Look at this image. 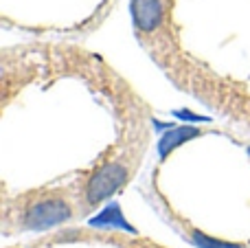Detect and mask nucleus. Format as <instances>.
I'll use <instances>...</instances> for the list:
<instances>
[{"instance_id":"f03ea898","label":"nucleus","mask_w":250,"mask_h":248,"mask_svg":"<svg viewBox=\"0 0 250 248\" xmlns=\"http://www.w3.org/2000/svg\"><path fill=\"white\" fill-rule=\"evenodd\" d=\"M134 167H136V152L132 149H125L117 156L104 161L99 167H95V171L88 176L86 185L82 187V205L90 209L108 200L112 193H117L127 185V180L134 174Z\"/></svg>"},{"instance_id":"7ed1b4c3","label":"nucleus","mask_w":250,"mask_h":248,"mask_svg":"<svg viewBox=\"0 0 250 248\" xmlns=\"http://www.w3.org/2000/svg\"><path fill=\"white\" fill-rule=\"evenodd\" d=\"M189 237L195 246L200 248H244L239 244H233V242H224V240H215V237H208L207 233L198 231V228H189Z\"/></svg>"},{"instance_id":"f257e3e1","label":"nucleus","mask_w":250,"mask_h":248,"mask_svg":"<svg viewBox=\"0 0 250 248\" xmlns=\"http://www.w3.org/2000/svg\"><path fill=\"white\" fill-rule=\"evenodd\" d=\"M75 218V205L64 191L31 193L18 209L20 231H48Z\"/></svg>"}]
</instances>
